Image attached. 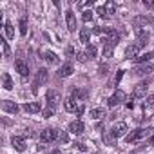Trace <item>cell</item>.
<instances>
[{"instance_id":"cb8c5ba5","label":"cell","mask_w":154,"mask_h":154,"mask_svg":"<svg viewBox=\"0 0 154 154\" xmlns=\"http://www.w3.org/2000/svg\"><path fill=\"white\" fill-rule=\"evenodd\" d=\"M4 33H6V38H8V40H13V38H15V27H13L9 22H6V26H4Z\"/></svg>"},{"instance_id":"d6a6232c","label":"cell","mask_w":154,"mask_h":154,"mask_svg":"<svg viewBox=\"0 0 154 154\" xmlns=\"http://www.w3.org/2000/svg\"><path fill=\"white\" fill-rule=\"evenodd\" d=\"M2 49H4V56H6V58H9V54H11V49H9V45H8L4 40H2Z\"/></svg>"},{"instance_id":"4316f807","label":"cell","mask_w":154,"mask_h":154,"mask_svg":"<svg viewBox=\"0 0 154 154\" xmlns=\"http://www.w3.org/2000/svg\"><path fill=\"white\" fill-rule=\"evenodd\" d=\"M89 114H91V118H93V120H102V118L105 116V111L98 107V109H93V111H91Z\"/></svg>"},{"instance_id":"4fadbf2b","label":"cell","mask_w":154,"mask_h":154,"mask_svg":"<svg viewBox=\"0 0 154 154\" xmlns=\"http://www.w3.org/2000/svg\"><path fill=\"white\" fill-rule=\"evenodd\" d=\"M15 67H17V71L20 72V76H27V74H29V65L26 63V60L18 58V60L15 62Z\"/></svg>"},{"instance_id":"44dd1931","label":"cell","mask_w":154,"mask_h":154,"mask_svg":"<svg viewBox=\"0 0 154 154\" xmlns=\"http://www.w3.org/2000/svg\"><path fill=\"white\" fill-rule=\"evenodd\" d=\"M71 96H72V98H76V100H78V102H82V100H85V98L89 96V93H87L85 89H74Z\"/></svg>"},{"instance_id":"30bf717a","label":"cell","mask_w":154,"mask_h":154,"mask_svg":"<svg viewBox=\"0 0 154 154\" xmlns=\"http://www.w3.org/2000/svg\"><path fill=\"white\" fill-rule=\"evenodd\" d=\"M147 89H149V85H147L145 82H141V84H138V85L134 87V91H132V96H134V98H145V94H147Z\"/></svg>"},{"instance_id":"83f0119b","label":"cell","mask_w":154,"mask_h":154,"mask_svg":"<svg viewBox=\"0 0 154 154\" xmlns=\"http://www.w3.org/2000/svg\"><path fill=\"white\" fill-rule=\"evenodd\" d=\"M112 49H114V44H111L109 40H105V47H103V56H111L112 54Z\"/></svg>"},{"instance_id":"603a6c76","label":"cell","mask_w":154,"mask_h":154,"mask_svg":"<svg viewBox=\"0 0 154 154\" xmlns=\"http://www.w3.org/2000/svg\"><path fill=\"white\" fill-rule=\"evenodd\" d=\"M2 85H4L6 91H11V89H13V80H11L9 72H4V74H2Z\"/></svg>"},{"instance_id":"ba28073f","label":"cell","mask_w":154,"mask_h":154,"mask_svg":"<svg viewBox=\"0 0 154 154\" xmlns=\"http://www.w3.org/2000/svg\"><path fill=\"white\" fill-rule=\"evenodd\" d=\"M84 131H85V125H84V122H80V120H74V122L69 123V132H72L74 136H82Z\"/></svg>"},{"instance_id":"f1b7e54d","label":"cell","mask_w":154,"mask_h":154,"mask_svg":"<svg viewBox=\"0 0 154 154\" xmlns=\"http://www.w3.org/2000/svg\"><path fill=\"white\" fill-rule=\"evenodd\" d=\"M150 58H152V53H145V54H140V56L136 58V62H138V63H149Z\"/></svg>"},{"instance_id":"f546056e","label":"cell","mask_w":154,"mask_h":154,"mask_svg":"<svg viewBox=\"0 0 154 154\" xmlns=\"http://www.w3.org/2000/svg\"><path fill=\"white\" fill-rule=\"evenodd\" d=\"M87 54H89V58H96L98 49H96V45H94V44H89V45H87Z\"/></svg>"},{"instance_id":"5bb4252c","label":"cell","mask_w":154,"mask_h":154,"mask_svg":"<svg viewBox=\"0 0 154 154\" xmlns=\"http://www.w3.org/2000/svg\"><path fill=\"white\" fill-rule=\"evenodd\" d=\"M71 74H72V63L71 62H65L58 69V76H60V78H67V76H71Z\"/></svg>"},{"instance_id":"ac0fdd59","label":"cell","mask_w":154,"mask_h":154,"mask_svg":"<svg viewBox=\"0 0 154 154\" xmlns=\"http://www.w3.org/2000/svg\"><path fill=\"white\" fill-rule=\"evenodd\" d=\"M136 35H138V44H140V45L147 44V42H149V38H150V35H149L145 29H141V27H138V29H136Z\"/></svg>"},{"instance_id":"60d3db41","label":"cell","mask_w":154,"mask_h":154,"mask_svg":"<svg viewBox=\"0 0 154 154\" xmlns=\"http://www.w3.org/2000/svg\"><path fill=\"white\" fill-rule=\"evenodd\" d=\"M98 71H100V74H105V71H107V65H105V63H103V65H100V69H98Z\"/></svg>"},{"instance_id":"52a82bcc","label":"cell","mask_w":154,"mask_h":154,"mask_svg":"<svg viewBox=\"0 0 154 154\" xmlns=\"http://www.w3.org/2000/svg\"><path fill=\"white\" fill-rule=\"evenodd\" d=\"M125 98H127V96H125V93H123V91H116V93H114V94L109 98L107 105H109L111 109H114V107H118L122 102H125Z\"/></svg>"},{"instance_id":"7402d4cb","label":"cell","mask_w":154,"mask_h":154,"mask_svg":"<svg viewBox=\"0 0 154 154\" xmlns=\"http://www.w3.org/2000/svg\"><path fill=\"white\" fill-rule=\"evenodd\" d=\"M143 111H145V114H152L154 112V96L147 98V102L143 103Z\"/></svg>"},{"instance_id":"f35d334b","label":"cell","mask_w":154,"mask_h":154,"mask_svg":"<svg viewBox=\"0 0 154 154\" xmlns=\"http://www.w3.org/2000/svg\"><path fill=\"white\" fill-rule=\"evenodd\" d=\"M74 149H78V150H87V145L78 141V143H74Z\"/></svg>"},{"instance_id":"4dcf8cb0","label":"cell","mask_w":154,"mask_h":154,"mask_svg":"<svg viewBox=\"0 0 154 154\" xmlns=\"http://www.w3.org/2000/svg\"><path fill=\"white\" fill-rule=\"evenodd\" d=\"M82 18H84V22H91L93 20V11H84L82 13Z\"/></svg>"},{"instance_id":"7c38bea8","label":"cell","mask_w":154,"mask_h":154,"mask_svg":"<svg viewBox=\"0 0 154 154\" xmlns=\"http://www.w3.org/2000/svg\"><path fill=\"white\" fill-rule=\"evenodd\" d=\"M65 24H67V29H69L71 33L76 29V17H74V13H72L71 9L65 13Z\"/></svg>"},{"instance_id":"d590c367","label":"cell","mask_w":154,"mask_h":154,"mask_svg":"<svg viewBox=\"0 0 154 154\" xmlns=\"http://www.w3.org/2000/svg\"><path fill=\"white\" fill-rule=\"evenodd\" d=\"M54 114V109H51V107H45L44 109V118H51Z\"/></svg>"},{"instance_id":"1f68e13d","label":"cell","mask_w":154,"mask_h":154,"mask_svg":"<svg viewBox=\"0 0 154 154\" xmlns=\"http://www.w3.org/2000/svg\"><path fill=\"white\" fill-rule=\"evenodd\" d=\"M78 6H80V9H84V11H85V9L89 11V8L93 6V0H87V2H80Z\"/></svg>"},{"instance_id":"e0dca14e","label":"cell","mask_w":154,"mask_h":154,"mask_svg":"<svg viewBox=\"0 0 154 154\" xmlns=\"http://www.w3.org/2000/svg\"><path fill=\"white\" fill-rule=\"evenodd\" d=\"M152 71H154V62L141 63V65L136 69V72H138V74H141V76H145V74H149V72H152Z\"/></svg>"},{"instance_id":"8d00e7d4","label":"cell","mask_w":154,"mask_h":154,"mask_svg":"<svg viewBox=\"0 0 154 154\" xmlns=\"http://www.w3.org/2000/svg\"><path fill=\"white\" fill-rule=\"evenodd\" d=\"M96 15H98V17H102V18H107V15H105V9H103V6H98V9H96Z\"/></svg>"},{"instance_id":"9c48e42d","label":"cell","mask_w":154,"mask_h":154,"mask_svg":"<svg viewBox=\"0 0 154 154\" xmlns=\"http://www.w3.org/2000/svg\"><path fill=\"white\" fill-rule=\"evenodd\" d=\"M140 49H141V45H140L138 42H136V44H131V45L125 49V56H127V58H134V60H136V56L140 54Z\"/></svg>"},{"instance_id":"277c9868","label":"cell","mask_w":154,"mask_h":154,"mask_svg":"<svg viewBox=\"0 0 154 154\" xmlns=\"http://www.w3.org/2000/svg\"><path fill=\"white\" fill-rule=\"evenodd\" d=\"M45 82H47V69H38V72L35 76V82H33V93H36L38 87Z\"/></svg>"},{"instance_id":"e575fe53","label":"cell","mask_w":154,"mask_h":154,"mask_svg":"<svg viewBox=\"0 0 154 154\" xmlns=\"http://www.w3.org/2000/svg\"><path fill=\"white\" fill-rule=\"evenodd\" d=\"M76 58H78V62H85V60H89V54L87 53H76Z\"/></svg>"},{"instance_id":"836d02e7","label":"cell","mask_w":154,"mask_h":154,"mask_svg":"<svg viewBox=\"0 0 154 154\" xmlns=\"http://www.w3.org/2000/svg\"><path fill=\"white\" fill-rule=\"evenodd\" d=\"M74 53H76V51H74V47H72V45H67V47H65V56H67V58H72V54H74Z\"/></svg>"},{"instance_id":"9a60e30c","label":"cell","mask_w":154,"mask_h":154,"mask_svg":"<svg viewBox=\"0 0 154 154\" xmlns=\"http://www.w3.org/2000/svg\"><path fill=\"white\" fill-rule=\"evenodd\" d=\"M24 111L26 112H31V114H36V112L42 111V105L38 102H27V103H24Z\"/></svg>"},{"instance_id":"7a4b0ae2","label":"cell","mask_w":154,"mask_h":154,"mask_svg":"<svg viewBox=\"0 0 154 154\" xmlns=\"http://www.w3.org/2000/svg\"><path fill=\"white\" fill-rule=\"evenodd\" d=\"M150 131H152V129H136V131H132L131 134H127V136H125V140H127V143H134V141H138V140H141V138L149 136V134H150Z\"/></svg>"},{"instance_id":"ffe728a7","label":"cell","mask_w":154,"mask_h":154,"mask_svg":"<svg viewBox=\"0 0 154 154\" xmlns=\"http://www.w3.org/2000/svg\"><path fill=\"white\" fill-rule=\"evenodd\" d=\"M103 9H105V15H107V18H109V17H112V15L116 13V4L112 2V0H109V2L103 4Z\"/></svg>"},{"instance_id":"d6986e66","label":"cell","mask_w":154,"mask_h":154,"mask_svg":"<svg viewBox=\"0 0 154 154\" xmlns=\"http://www.w3.org/2000/svg\"><path fill=\"white\" fill-rule=\"evenodd\" d=\"M42 56H44V60H45L47 63H51V65L58 63V56H56L54 53H51V51H42Z\"/></svg>"},{"instance_id":"5b68a950","label":"cell","mask_w":154,"mask_h":154,"mask_svg":"<svg viewBox=\"0 0 154 154\" xmlns=\"http://www.w3.org/2000/svg\"><path fill=\"white\" fill-rule=\"evenodd\" d=\"M45 102H47V107L56 109L58 107V102H60V93H56L54 89H49L47 94H45Z\"/></svg>"},{"instance_id":"3957f363","label":"cell","mask_w":154,"mask_h":154,"mask_svg":"<svg viewBox=\"0 0 154 154\" xmlns=\"http://www.w3.org/2000/svg\"><path fill=\"white\" fill-rule=\"evenodd\" d=\"M58 132H60V131H56V129H53V127H47V129H44V131L40 132V140L45 141V143H51V141H54V140L58 138Z\"/></svg>"},{"instance_id":"b9f144b4","label":"cell","mask_w":154,"mask_h":154,"mask_svg":"<svg viewBox=\"0 0 154 154\" xmlns=\"http://www.w3.org/2000/svg\"><path fill=\"white\" fill-rule=\"evenodd\" d=\"M51 154H62V152H60V150H53Z\"/></svg>"},{"instance_id":"2e32d148","label":"cell","mask_w":154,"mask_h":154,"mask_svg":"<svg viewBox=\"0 0 154 154\" xmlns=\"http://www.w3.org/2000/svg\"><path fill=\"white\" fill-rule=\"evenodd\" d=\"M11 145H13L18 152H24V150H26V141H24V138H20V136H13V138H11Z\"/></svg>"},{"instance_id":"d4e9b609","label":"cell","mask_w":154,"mask_h":154,"mask_svg":"<svg viewBox=\"0 0 154 154\" xmlns=\"http://www.w3.org/2000/svg\"><path fill=\"white\" fill-rule=\"evenodd\" d=\"M80 40H82V44L89 45V40H91V31H89L87 27H84V29L80 31Z\"/></svg>"},{"instance_id":"484cf974","label":"cell","mask_w":154,"mask_h":154,"mask_svg":"<svg viewBox=\"0 0 154 154\" xmlns=\"http://www.w3.org/2000/svg\"><path fill=\"white\" fill-rule=\"evenodd\" d=\"M18 27H20V35L26 36V35H27V17H22V18H20Z\"/></svg>"},{"instance_id":"ab89813d","label":"cell","mask_w":154,"mask_h":154,"mask_svg":"<svg viewBox=\"0 0 154 154\" xmlns=\"http://www.w3.org/2000/svg\"><path fill=\"white\" fill-rule=\"evenodd\" d=\"M136 22H138V24H147V22H149V18H147V17H138V18H136Z\"/></svg>"},{"instance_id":"8fae6325","label":"cell","mask_w":154,"mask_h":154,"mask_svg":"<svg viewBox=\"0 0 154 154\" xmlns=\"http://www.w3.org/2000/svg\"><path fill=\"white\" fill-rule=\"evenodd\" d=\"M18 109H20V107H18L15 102H9V100H4V102H2V111H4V112L17 114V112H18Z\"/></svg>"},{"instance_id":"6da1fadb","label":"cell","mask_w":154,"mask_h":154,"mask_svg":"<svg viewBox=\"0 0 154 154\" xmlns=\"http://www.w3.org/2000/svg\"><path fill=\"white\" fill-rule=\"evenodd\" d=\"M63 109L67 111V112H76V114H84V111H85V105H84V102H78L76 98H72V96H69L65 102H63Z\"/></svg>"},{"instance_id":"74e56055","label":"cell","mask_w":154,"mask_h":154,"mask_svg":"<svg viewBox=\"0 0 154 154\" xmlns=\"http://www.w3.org/2000/svg\"><path fill=\"white\" fill-rule=\"evenodd\" d=\"M143 6L147 9H154V0H143Z\"/></svg>"},{"instance_id":"8992f818","label":"cell","mask_w":154,"mask_h":154,"mask_svg":"<svg viewBox=\"0 0 154 154\" xmlns=\"http://www.w3.org/2000/svg\"><path fill=\"white\" fill-rule=\"evenodd\" d=\"M125 134H127V123L118 122V123L112 125V129H111V136H112L114 140H118V138H122V136H125Z\"/></svg>"},{"instance_id":"7bdbcfd3","label":"cell","mask_w":154,"mask_h":154,"mask_svg":"<svg viewBox=\"0 0 154 154\" xmlns=\"http://www.w3.org/2000/svg\"><path fill=\"white\" fill-rule=\"evenodd\" d=\"M150 145H152V147H154V136H152V138H150Z\"/></svg>"}]
</instances>
